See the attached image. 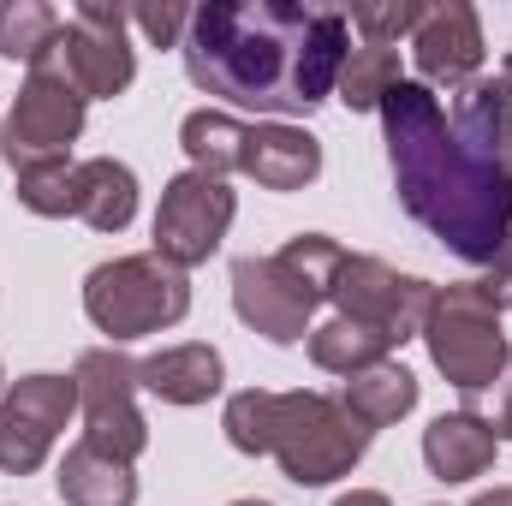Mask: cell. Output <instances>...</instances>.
<instances>
[{
  "mask_svg": "<svg viewBox=\"0 0 512 506\" xmlns=\"http://www.w3.org/2000/svg\"><path fill=\"white\" fill-rule=\"evenodd\" d=\"M54 489H60V501L66 506H137V477H131V465L108 459V453H96L90 441L66 447Z\"/></svg>",
  "mask_w": 512,
  "mask_h": 506,
  "instance_id": "19",
  "label": "cell"
},
{
  "mask_svg": "<svg viewBox=\"0 0 512 506\" xmlns=\"http://www.w3.org/2000/svg\"><path fill=\"white\" fill-rule=\"evenodd\" d=\"M78 411H84V441L120 465H137V453L149 447V423L137 411V364L120 346H90L78 358Z\"/></svg>",
  "mask_w": 512,
  "mask_h": 506,
  "instance_id": "8",
  "label": "cell"
},
{
  "mask_svg": "<svg viewBox=\"0 0 512 506\" xmlns=\"http://www.w3.org/2000/svg\"><path fill=\"white\" fill-rule=\"evenodd\" d=\"M453 131L507 179L512 191V78L507 72H495V78H471L465 90H459V102H453Z\"/></svg>",
  "mask_w": 512,
  "mask_h": 506,
  "instance_id": "15",
  "label": "cell"
},
{
  "mask_svg": "<svg viewBox=\"0 0 512 506\" xmlns=\"http://www.w3.org/2000/svg\"><path fill=\"white\" fill-rule=\"evenodd\" d=\"M227 506H274V501H227Z\"/></svg>",
  "mask_w": 512,
  "mask_h": 506,
  "instance_id": "33",
  "label": "cell"
},
{
  "mask_svg": "<svg viewBox=\"0 0 512 506\" xmlns=\"http://www.w3.org/2000/svg\"><path fill=\"white\" fill-rule=\"evenodd\" d=\"M227 381V364L215 346L185 340V346H161L137 364V387H149L161 405H209Z\"/></svg>",
  "mask_w": 512,
  "mask_h": 506,
  "instance_id": "17",
  "label": "cell"
},
{
  "mask_svg": "<svg viewBox=\"0 0 512 506\" xmlns=\"http://www.w3.org/2000/svg\"><path fill=\"white\" fill-rule=\"evenodd\" d=\"M417 340L429 346V364L447 376V387L465 393V399L489 393L495 376L507 370V358H512L507 334H501V304L483 292V280L435 286Z\"/></svg>",
  "mask_w": 512,
  "mask_h": 506,
  "instance_id": "3",
  "label": "cell"
},
{
  "mask_svg": "<svg viewBox=\"0 0 512 506\" xmlns=\"http://www.w3.org/2000/svg\"><path fill=\"white\" fill-rule=\"evenodd\" d=\"M179 143H185L197 173L227 179V173H239V155H245V120H233L221 108H197L179 120Z\"/></svg>",
  "mask_w": 512,
  "mask_h": 506,
  "instance_id": "22",
  "label": "cell"
},
{
  "mask_svg": "<svg viewBox=\"0 0 512 506\" xmlns=\"http://www.w3.org/2000/svg\"><path fill=\"white\" fill-rule=\"evenodd\" d=\"M489 429H495V441H512V358L489 387Z\"/></svg>",
  "mask_w": 512,
  "mask_h": 506,
  "instance_id": "29",
  "label": "cell"
},
{
  "mask_svg": "<svg viewBox=\"0 0 512 506\" xmlns=\"http://www.w3.org/2000/svg\"><path fill=\"white\" fill-rule=\"evenodd\" d=\"M423 24V6L417 0H387V6H352V30L376 48H393L399 36H411Z\"/></svg>",
  "mask_w": 512,
  "mask_h": 506,
  "instance_id": "27",
  "label": "cell"
},
{
  "mask_svg": "<svg viewBox=\"0 0 512 506\" xmlns=\"http://www.w3.org/2000/svg\"><path fill=\"white\" fill-rule=\"evenodd\" d=\"M60 24H66V18H60L48 0H0V60L36 66V60L54 48Z\"/></svg>",
  "mask_w": 512,
  "mask_h": 506,
  "instance_id": "24",
  "label": "cell"
},
{
  "mask_svg": "<svg viewBox=\"0 0 512 506\" xmlns=\"http://www.w3.org/2000/svg\"><path fill=\"white\" fill-rule=\"evenodd\" d=\"M334 506H393V501H387L382 489H352V495H340Z\"/></svg>",
  "mask_w": 512,
  "mask_h": 506,
  "instance_id": "31",
  "label": "cell"
},
{
  "mask_svg": "<svg viewBox=\"0 0 512 506\" xmlns=\"http://www.w3.org/2000/svg\"><path fill=\"white\" fill-rule=\"evenodd\" d=\"M274 423H280V393H268V387H245V393H233L227 399V411H221V429H227V441L239 447V453H274Z\"/></svg>",
  "mask_w": 512,
  "mask_h": 506,
  "instance_id": "25",
  "label": "cell"
},
{
  "mask_svg": "<svg viewBox=\"0 0 512 506\" xmlns=\"http://www.w3.org/2000/svg\"><path fill=\"white\" fill-rule=\"evenodd\" d=\"M18 203L42 221H60L78 209V167L72 161H42V167H18Z\"/></svg>",
  "mask_w": 512,
  "mask_h": 506,
  "instance_id": "26",
  "label": "cell"
},
{
  "mask_svg": "<svg viewBox=\"0 0 512 506\" xmlns=\"http://www.w3.org/2000/svg\"><path fill=\"white\" fill-rule=\"evenodd\" d=\"M387 358H393V346L376 328H364V322L328 316L322 328H310V364L328 370V376H364V370H376Z\"/></svg>",
  "mask_w": 512,
  "mask_h": 506,
  "instance_id": "21",
  "label": "cell"
},
{
  "mask_svg": "<svg viewBox=\"0 0 512 506\" xmlns=\"http://www.w3.org/2000/svg\"><path fill=\"white\" fill-rule=\"evenodd\" d=\"M233 215H239V197H233L227 179L197 173V167L173 173L167 191H161V203H155V256L173 262V268L209 262V256L221 251Z\"/></svg>",
  "mask_w": 512,
  "mask_h": 506,
  "instance_id": "9",
  "label": "cell"
},
{
  "mask_svg": "<svg viewBox=\"0 0 512 506\" xmlns=\"http://www.w3.org/2000/svg\"><path fill=\"white\" fill-rule=\"evenodd\" d=\"M179 54L191 84L221 96L227 108H251L268 120L316 114L352 54V18L292 0H209L191 6Z\"/></svg>",
  "mask_w": 512,
  "mask_h": 506,
  "instance_id": "1",
  "label": "cell"
},
{
  "mask_svg": "<svg viewBox=\"0 0 512 506\" xmlns=\"http://www.w3.org/2000/svg\"><path fill=\"white\" fill-rule=\"evenodd\" d=\"M471 506H512V489H483Z\"/></svg>",
  "mask_w": 512,
  "mask_h": 506,
  "instance_id": "32",
  "label": "cell"
},
{
  "mask_svg": "<svg viewBox=\"0 0 512 506\" xmlns=\"http://www.w3.org/2000/svg\"><path fill=\"white\" fill-rule=\"evenodd\" d=\"M340 405L376 435V429H387V423H399L411 405H417V376L405 370V364H376V370H364V376H346V387H340Z\"/></svg>",
  "mask_w": 512,
  "mask_h": 506,
  "instance_id": "20",
  "label": "cell"
},
{
  "mask_svg": "<svg viewBox=\"0 0 512 506\" xmlns=\"http://www.w3.org/2000/svg\"><path fill=\"white\" fill-rule=\"evenodd\" d=\"M78 411V381L72 376H18L0 393V471L6 477H30L42 471V459L54 453L60 429Z\"/></svg>",
  "mask_w": 512,
  "mask_h": 506,
  "instance_id": "11",
  "label": "cell"
},
{
  "mask_svg": "<svg viewBox=\"0 0 512 506\" xmlns=\"http://www.w3.org/2000/svg\"><path fill=\"white\" fill-rule=\"evenodd\" d=\"M239 173L256 179L262 191H304V185H316V173H322V143L304 126H292V120L245 126Z\"/></svg>",
  "mask_w": 512,
  "mask_h": 506,
  "instance_id": "14",
  "label": "cell"
},
{
  "mask_svg": "<svg viewBox=\"0 0 512 506\" xmlns=\"http://www.w3.org/2000/svg\"><path fill=\"white\" fill-rule=\"evenodd\" d=\"M370 429L340 405V393H280V423H274V465L298 489H322L334 477H352L370 453Z\"/></svg>",
  "mask_w": 512,
  "mask_h": 506,
  "instance_id": "5",
  "label": "cell"
},
{
  "mask_svg": "<svg viewBox=\"0 0 512 506\" xmlns=\"http://www.w3.org/2000/svg\"><path fill=\"white\" fill-rule=\"evenodd\" d=\"M185 310H191L185 268L161 262L155 251L114 256V262H96L84 274V316L96 322V334H108V346L161 334V328L185 322Z\"/></svg>",
  "mask_w": 512,
  "mask_h": 506,
  "instance_id": "4",
  "label": "cell"
},
{
  "mask_svg": "<svg viewBox=\"0 0 512 506\" xmlns=\"http://www.w3.org/2000/svg\"><path fill=\"white\" fill-rule=\"evenodd\" d=\"M483 292H489L501 310H512V239L501 245V256L489 262V280H483Z\"/></svg>",
  "mask_w": 512,
  "mask_h": 506,
  "instance_id": "30",
  "label": "cell"
},
{
  "mask_svg": "<svg viewBox=\"0 0 512 506\" xmlns=\"http://www.w3.org/2000/svg\"><path fill=\"white\" fill-rule=\"evenodd\" d=\"M316 304H322V292L304 286L280 256H239L233 262V310H239V322L251 334H262L268 346L310 340Z\"/></svg>",
  "mask_w": 512,
  "mask_h": 506,
  "instance_id": "12",
  "label": "cell"
},
{
  "mask_svg": "<svg viewBox=\"0 0 512 506\" xmlns=\"http://www.w3.org/2000/svg\"><path fill=\"white\" fill-rule=\"evenodd\" d=\"M501 72H507V78H512V60H507V66H501Z\"/></svg>",
  "mask_w": 512,
  "mask_h": 506,
  "instance_id": "35",
  "label": "cell"
},
{
  "mask_svg": "<svg viewBox=\"0 0 512 506\" xmlns=\"http://www.w3.org/2000/svg\"><path fill=\"white\" fill-rule=\"evenodd\" d=\"M126 12L155 48H179L185 30H191V6H179V0H143V6H126Z\"/></svg>",
  "mask_w": 512,
  "mask_h": 506,
  "instance_id": "28",
  "label": "cell"
},
{
  "mask_svg": "<svg viewBox=\"0 0 512 506\" xmlns=\"http://www.w3.org/2000/svg\"><path fill=\"white\" fill-rule=\"evenodd\" d=\"M126 30H131L126 6L84 0V6H72V18L60 24L54 48L36 66H54L84 102H114V96H126L131 78H137V54H131Z\"/></svg>",
  "mask_w": 512,
  "mask_h": 506,
  "instance_id": "6",
  "label": "cell"
},
{
  "mask_svg": "<svg viewBox=\"0 0 512 506\" xmlns=\"http://www.w3.org/2000/svg\"><path fill=\"white\" fill-rule=\"evenodd\" d=\"M495 453H501V441H495L489 417H477V411H441L423 429V465L441 483H477V477H489Z\"/></svg>",
  "mask_w": 512,
  "mask_h": 506,
  "instance_id": "16",
  "label": "cell"
},
{
  "mask_svg": "<svg viewBox=\"0 0 512 506\" xmlns=\"http://www.w3.org/2000/svg\"><path fill=\"white\" fill-rule=\"evenodd\" d=\"M72 215L96 233H126L131 215H137V173L114 155L78 161V209Z\"/></svg>",
  "mask_w": 512,
  "mask_h": 506,
  "instance_id": "18",
  "label": "cell"
},
{
  "mask_svg": "<svg viewBox=\"0 0 512 506\" xmlns=\"http://www.w3.org/2000/svg\"><path fill=\"white\" fill-rule=\"evenodd\" d=\"M387 167L399 209L429 227L459 262L489 268L512 239V191L507 179L453 131L441 96L429 84H399L382 102Z\"/></svg>",
  "mask_w": 512,
  "mask_h": 506,
  "instance_id": "2",
  "label": "cell"
},
{
  "mask_svg": "<svg viewBox=\"0 0 512 506\" xmlns=\"http://www.w3.org/2000/svg\"><path fill=\"white\" fill-rule=\"evenodd\" d=\"M0 393H6V370H0Z\"/></svg>",
  "mask_w": 512,
  "mask_h": 506,
  "instance_id": "34",
  "label": "cell"
},
{
  "mask_svg": "<svg viewBox=\"0 0 512 506\" xmlns=\"http://www.w3.org/2000/svg\"><path fill=\"white\" fill-rule=\"evenodd\" d=\"M483 18L477 6L465 0H447V6H423V24L411 30V60L423 72V84H447V90H465L471 78H483Z\"/></svg>",
  "mask_w": 512,
  "mask_h": 506,
  "instance_id": "13",
  "label": "cell"
},
{
  "mask_svg": "<svg viewBox=\"0 0 512 506\" xmlns=\"http://www.w3.org/2000/svg\"><path fill=\"white\" fill-rule=\"evenodd\" d=\"M84 96L54 72V66H30L24 90L12 96V114L0 126V155L18 167H42V161H66V149L84 131Z\"/></svg>",
  "mask_w": 512,
  "mask_h": 506,
  "instance_id": "10",
  "label": "cell"
},
{
  "mask_svg": "<svg viewBox=\"0 0 512 506\" xmlns=\"http://www.w3.org/2000/svg\"><path fill=\"white\" fill-rule=\"evenodd\" d=\"M322 298L334 304V316L376 328L387 346H405V340H417V334H423V316H429L435 286H429V280H417V274L387 268L382 256L340 251V256H334L328 286H322Z\"/></svg>",
  "mask_w": 512,
  "mask_h": 506,
  "instance_id": "7",
  "label": "cell"
},
{
  "mask_svg": "<svg viewBox=\"0 0 512 506\" xmlns=\"http://www.w3.org/2000/svg\"><path fill=\"white\" fill-rule=\"evenodd\" d=\"M399 84H405V72H399V48H376V42H364V48L346 54L334 96H340L352 114H382V102L399 90Z\"/></svg>",
  "mask_w": 512,
  "mask_h": 506,
  "instance_id": "23",
  "label": "cell"
}]
</instances>
